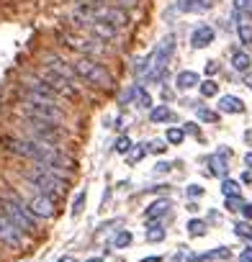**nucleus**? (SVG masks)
Listing matches in <instances>:
<instances>
[{
    "instance_id": "f257e3e1",
    "label": "nucleus",
    "mask_w": 252,
    "mask_h": 262,
    "mask_svg": "<svg viewBox=\"0 0 252 262\" xmlns=\"http://www.w3.org/2000/svg\"><path fill=\"white\" fill-rule=\"evenodd\" d=\"M0 144H3L6 152L24 157V160H31L34 165H62V167H67L65 152L54 144H41V142H34V139H26V137H3Z\"/></svg>"
},
{
    "instance_id": "f03ea898",
    "label": "nucleus",
    "mask_w": 252,
    "mask_h": 262,
    "mask_svg": "<svg viewBox=\"0 0 252 262\" xmlns=\"http://www.w3.org/2000/svg\"><path fill=\"white\" fill-rule=\"evenodd\" d=\"M24 175V180L34 188V193H41V195H47V198H52L54 203L59 201V198H65V193H67V188H70V180H65V178H59V175H54V172H47V170H41V167H29V170H24L21 172Z\"/></svg>"
},
{
    "instance_id": "7ed1b4c3",
    "label": "nucleus",
    "mask_w": 252,
    "mask_h": 262,
    "mask_svg": "<svg viewBox=\"0 0 252 262\" xmlns=\"http://www.w3.org/2000/svg\"><path fill=\"white\" fill-rule=\"evenodd\" d=\"M0 213H3L8 221H13L24 234L29 231H36V219L31 216V211L26 208V203H24V198H18L16 193H0Z\"/></svg>"
},
{
    "instance_id": "20e7f679",
    "label": "nucleus",
    "mask_w": 252,
    "mask_h": 262,
    "mask_svg": "<svg viewBox=\"0 0 252 262\" xmlns=\"http://www.w3.org/2000/svg\"><path fill=\"white\" fill-rule=\"evenodd\" d=\"M72 70H75V75H77L80 80H85V82H90V85H95V88H100V90H111V88L116 85L113 75H111V72L106 70V64H100L98 59L77 57L75 64H72Z\"/></svg>"
},
{
    "instance_id": "39448f33",
    "label": "nucleus",
    "mask_w": 252,
    "mask_h": 262,
    "mask_svg": "<svg viewBox=\"0 0 252 262\" xmlns=\"http://www.w3.org/2000/svg\"><path fill=\"white\" fill-rule=\"evenodd\" d=\"M175 52V36L173 34H167L160 44H157V49L142 62V67L137 70L139 72V77H144L147 75V80H160L162 77V70L167 67V59H170V54Z\"/></svg>"
},
{
    "instance_id": "423d86ee",
    "label": "nucleus",
    "mask_w": 252,
    "mask_h": 262,
    "mask_svg": "<svg viewBox=\"0 0 252 262\" xmlns=\"http://www.w3.org/2000/svg\"><path fill=\"white\" fill-rule=\"evenodd\" d=\"M21 131H24L26 139H34V142H41V144H54V147H59V142L65 139L62 126L44 123V121H31V118H24Z\"/></svg>"
},
{
    "instance_id": "0eeeda50",
    "label": "nucleus",
    "mask_w": 252,
    "mask_h": 262,
    "mask_svg": "<svg viewBox=\"0 0 252 262\" xmlns=\"http://www.w3.org/2000/svg\"><path fill=\"white\" fill-rule=\"evenodd\" d=\"M59 41H62L67 49L77 52V57H90V59H95V57H103V54H106V44H100V41L93 39V36L62 31V34H59Z\"/></svg>"
},
{
    "instance_id": "6e6552de",
    "label": "nucleus",
    "mask_w": 252,
    "mask_h": 262,
    "mask_svg": "<svg viewBox=\"0 0 252 262\" xmlns=\"http://www.w3.org/2000/svg\"><path fill=\"white\" fill-rule=\"evenodd\" d=\"M16 113L21 118H31V121H44V123H65V111L62 105H49V103H21L16 108Z\"/></svg>"
},
{
    "instance_id": "1a4fd4ad",
    "label": "nucleus",
    "mask_w": 252,
    "mask_h": 262,
    "mask_svg": "<svg viewBox=\"0 0 252 262\" xmlns=\"http://www.w3.org/2000/svg\"><path fill=\"white\" fill-rule=\"evenodd\" d=\"M93 21H103V24H111L113 29H126L129 26V13L116 8V6H98L93 8Z\"/></svg>"
},
{
    "instance_id": "9d476101",
    "label": "nucleus",
    "mask_w": 252,
    "mask_h": 262,
    "mask_svg": "<svg viewBox=\"0 0 252 262\" xmlns=\"http://www.w3.org/2000/svg\"><path fill=\"white\" fill-rule=\"evenodd\" d=\"M41 62H44L41 67H47L49 72H54V75H59L62 80H67L70 85H75V88H77V82H80V77L75 75V70H72V64H70V62H67L65 57H59V54H52V52H49V54H44V59H41Z\"/></svg>"
},
{
    "instance_id": "9b49d317",
    "label": "nucleus",
    "mask_w": 252,
    "mask_h": 262,
    "mask_svg": "<svg viewBox=\"0 0 252 262\" xmlns=\"http://www.w3.org/2000/svg\"><path fill=\"white\" fill-rule=\"evenodd\" d=\"M34 75H36L39 80H44V82H47V85H49L59 98H75V95H77V88H75V85H70V82H67V80H62L59 75L49 72L47 67H39Z\"/></svg>"
},
{
    "instance_id": "f8f14e48",
    "label": "nucleus",
    "mask_w": 252,
    "mask_h": 262,
    "mask_svg": "<svg viewBox=\"0 0 252 262\" xmlns=\"http://www.w3.org/2000/svg\"><path fill=\"white\" fill-rule=\"evenodd\" d=\"M24 242H26L24 231H21L13 221H8L3 213H0V244H3V247H11V249H21Z\"/></svg>"
},
{
    "instance_id": "ddd939ff",
    "label": "nucleus",
    "mask_w": 252,
    "mask_h": 262,
    "mask_svg": "<svg viewBox=\"0 0 252 262\" xmlns=\"http://www.w3.org/2000/svg\"><path fill=\"white\" fill-rule=\"evenodd\" d=\"M26 203V208L31 211V216L39 221V219H52L54 213H57V208H54V201L52 198H47V195H41V193H31L29 195V201H24Z\"/></svg>"
},
{
    "instance_id": "4468645a",
    "label": "nucleus",
    "mask_w": 252,
    "mask_h": 262,
    "mask_svg": "<svg viewBox=\"0 0 252 262\" xmlns=\"http://www.w3.org/2000/svg\"><path fill=\"white\" fill-rule=\"evenodd\" d=\"M214 36H216V31L203 24V26H198V29L191 34V47H193V49H203V47H208V44L214 41Z\"/></svg>"
},
{
    "instance_id": "2eb2a0df",
    "label": "nucleus",
    "mask_w": 252,
    "mask_h": 262,
    "mask_svg": "<svg viewBox=\"0 0 252 262\" xmlns=\"http://www.w3.org/2000/svg\"><path fill=\"white\" fill-rule=\"evenodd\" d=\"M167 211H170V201H167V198H157L155 203H150V206H147L144 219H147V221H157V219H160V216H165Z\"/></svg>"
},
{
    "instance_id": "dca6fc26",
    "label": "nucleus",
    "mask_w": 252,
    "mask_h": 262,
    "mask_svg": "<svg viewBox=\"0 0 252 262\" xmlns=\"http://www.w3.org/2000/svg\"><path fill=\"white\" fill-rule=\"evenodd\" d=\"M219 111L221 113H244V103L237 95H224L219 100Z\"/></svg>"
},
{
    "instance_id": "f3484780",
    "label": "nucleus",
    "mask_w": 252,
    "mask_h": 262,
    "mask_svg": "<svg viewBox=\"0 0 252 262\" xmlns=\"http://www.w3.org/2000/svg\"><path fill=\"white\" fill-rule=\"evenodd\" d=\"M175 85H178V90H191V88H196V85H198V75H196V72H191V70H183V72H178Z\"/></svg>"
},
{
    "instance_id": "a211bd4d",
    "label": "nucleus",
    "mask_w": 252,
    "mask_h": 262,
    "mask_svg": "<svg viewBox=\"0 0 252 262\" xmlns=\"http://www.w3.org/2000/svg\"><path fill=\"white\" fill-rule=\"evenodd\" d=\"M211 6L214 0H185V3H180V8L188 13H203V11H211Z\"/></svg>"
},
{
    "instance_id": "6ab92c4d",
    "label": "nucleus",
    "mask_w": 252,
    "mask_h": 262,
    "mask_svg": "<svg viewBox=\"0 0 252 262\" xmlns=\"http://www.w3.org/2000/svg\"><path fill=\"white\" fill-rule=\"evenodd\" d=\"M206 172H208V175H216V178H224V175H226V162H224V157H221V155H211Z\"/></svg>"
},
{
    "instance_id": "aec40b11",
    "label": "nucleus",
    "mask_w": 252,
    "mask_h": 262,
    "mask_svg": "<svg viewBox=\"0 0 252 262\" xmlns=\"http://www.w3.org/2000/svg\"><path fill=\"white\" fill-rule=\"evenodd\" d=\"M232 67H234L237 72H247V70L252 67V59H249V54L237 49V52L232 54Z\"/></svg>"
},
{
    "instance_id": "412c9836",
    "label": "nucleus",
    "mask_w": 252,
    "mask_h": 262,
    "mask_svg": "<svg viewBox=\"0 0 252 262\" xmlns=\"http://www.w3.org/2000/svg\"><path fill=\"white\" fill-rule=\"evenodd\" d=\"M229 249L226 247H216V249H211V252H206V254H198V257H191V262H206V259H229Z\"/></svg>"
},
{
    "instance_id": "4be33fe9",
    "label": "nucleus",
    "mask_w": 252,
    "mask_h": 262,
    "mask_svg": "<svg viewBox=\"0 0 252 262\" xmlns=\"http://www.w3.org/2000/svg\"><path fill=\"white\" fill-rule=\"evenodd\" d=\"M173 118V111L167 108V105H155L152 111H150V121L152 123H160V121H170Z\"/></svg>"
},
{
    "instance_id": "5701e85b",
    "label": "nucleus",
    "mask_w": 252,
    "mask_h": 262,
    "mask_svg": "<svg viewBox=\"0 0 252 262\" xmlns=\"http://www.w3.org/2000/svg\"><path fill=\"white\" fill-rule=\"evenodd\" d=\"M237 34H239L242 44H252V24L249 21H239L237 24Z\"/></svg>"
},
{
    "instance_id": "b1692460",
    "label": "nucleus",
    "mask_w": 252,
    "mask_h": 262,
    "mask_svg": "<svg viewBox=\"0 0 252 262\" xmlns=\"http://www.w3.org/2000/svg\"><path fill=\"white\" fill-rule=\"evenodd\" d=\"M144 236H147V242H162L165 239V229L160 224H150L147 231H144Z\"/></svg>"
},
{
    "instance_id": "393cba45",
    "label": "nucleus",
    "mask_w": 252,
    "mask_h": 262,
    "mask_svg": "<svg viewBox=\"0 0 252 262\" xmlns=\"http://www.w3.org/2000/svg\"><path fill=\"white\" fill-rule=\"evenodd\" d=\"M234 234H237L239 239H249V242H252V224H249V221H237V224H234Z\"/></svg>"
},
{
    "instance_id": "a878e982",
    "label": "nucleus",
    "mask_w": 252,
    "mask_h": 262,
    "mask_svg": "<svg viewBox=\"0 0 252 262\" xmlns=\"http://www.w3.org/2000/svg\"><path fill=\"white\" fill-rule=\"evenodd\" d=\"M183 139H185V131H183V128H178V126L167 128V134H165V142H167V144H180Z\"/></svg>"
},
{
    "instance_id": "bb28decb",
    "label": "nucleus",
    "mask_w": 252,
    "mask_h": 262,
    "mask_svg": "<svg viewBox=\"0 0 252 262\" xmlns=\"http://www.w3.org/2000/svg\"><path fill=\"white\" fill-rule=\"evenodd\" d=\"M196 113H198V118H201V121H206V123H216V121H219V113H216V111H211V108L196 105Z\"/></svg>"
},
{
    "instance_id": "cd10ccee",
    "label": "nucleus",
    "mask_w": 252,
    "mask_h": 262,
    "mask_svg": "<svg viewBox=\"0 0 252 262\" xmlns=\"http://www.w3.org/2000/svg\"><path fill=\"white\" fill-rule=\"evenodd\" d=\"M198 90H201L203 98H214V95L219 93V85H216L214 80H206V82H198Z\"/></svg>"
},
{
    "instance_id": "c85d7f7f",
    "label": "nucleus",
    "mask_w": 252,
    "mask_h": 262,
    "mask_svg": "<svg viewBox=\"0 0 252 262\" xmlns=\"http://www.w3.org/2000/svg\"><path fill=\"white\" fill-rule=\"evenodd\" d=\"M185 229H188L193 236H203V234H206V221H201V219H191Z\"/></svg>"
},
{
    "instance_id": "c756f323",
    "label": "nucleus",
    "mask_w": 252,
    "mask_h": 262,
    "mask_svg": "<svg viewBox=\"0 0 252 262\" xmlns=\"http://www.w3.org/2000/svg\"><path fill=\"white\" fill-rule=\"evenodd\" d=\"M134 95H137L139 105H144V108H152V98H150V93H147L142 85H134Z\"/></svg>"
},
{
    "instance_id": "7c9ffc66",
    "label": "nucleus",
    "mask_w": 252,
    "mask_h": 262,
    "mask_svg": "<svg viewBox=\"0 0 252 262\" xmlns=\"http://www.w3.org/2000/svg\"><path fill=\"white\" fill-rule=\"evenodd\" d=\"M221 193H224L226 198L239 195V183H237V180H226V178H224V183H221Z\"/></svg>"
},
{
    "instance_id": "2f4dec72",
    "label": "nucleus",
    "mask_w": 252,
    "mask_h": 262,
    "mask_svg": "<svg viewBox=\"0 0 252 262\" xmlns=\"http://www.w3.org/2000/svg\"><path fill=\"white\" fill-rule=\"evenodd\" d=\"M129 244H132V231H121V234L116 236V242H113L116 249H123V247H129Z\"/></svg>"
},
{
    "instance_id": "473e14b6",
    "label": "nucleus",
    "mask_w": 252,
    "mask_h": 262,
    "mask_svg": "<svg viewBox=\"0 0 252 262\" xmlns=\"http://www.w3.org/2000/svg\"><path fill=\"white\" fill-rule=\"evenodd\" d=\"M144 152H147V144H137L134 149H129L126 155H129V162H139L144 157Z\"/></svg>"
},
{
    "instance_id": "72a5a7b5",
    "label": "nucleus",
    "mask_w": 252,
    "mask_h": 262,
    "mask_svg": "<svg viewBox=\"0 0 252 262\" xmlns=\"http://www.w3.org/2000/svg\"><path fill=\"white\" fill-rule=\"evenodd\" d=\"M132 147H134V144H132V139H129V137H121V139L116 142V152H118V155H126Z\"/></svg>"
},
{
    "instance_id": "f704fd0d",
    "label": "nucleus",
    "mask_w": 252,
    "mask_h": 262,
    "mask_svg": "<svg viewBox=\"0 0 252 262\" xmlns=\"http://www.w3.org/2000/svg\"><path fill=\"white\" fill-rule=\"evenodd\" d=\"M165 144H167L165 139H155V142H150L147 147H150V152H155V155H160V152H165V149H167Z\"/></svg>"
},
{
    "instance_id": "c9c22d12",
    "label": "nucleus",
    "mask_w": 252,
    "mask_h": 262,
    "mask_svg": "<svg viewBox=\"0 0 252 262\" xmlns=\"http://www.w3.org/2000/svg\"><path fill=\"white\" fill-rule=\"evenodd\" d=\"M82 206H85V190L77 193V198H75V203H72V216H77V213L82 211Z\"/></svg>"
},
{
    "instance_id": "e433bc0d",
    "label": "nucleus",
    "mask_w": 252,
    "mask_h": 262,
    "mask_svg": "<svg viewBox=\"0 0 252 262\" xmlns=\"http://www.w3.org/2000/svg\"><path fill=\"white\" fill-rule=\"evenodd\" d=\"M242 206H244V201H242L239 195H232V198H226V208H229V211H239Z\"/></svg>"
},
{
    "instance_id": "4c0bfd02",
    "label": "nucleus",
    "mask_w": 252,
    "mask_h": 262,
    "mask_svg": "<svg viewBox=\"0 0 252 262\" xmlns=\"http://www.w3.org/2000/svg\"><path fill=\"white\" fill-rule=\"evenodd\" d=\"M139 6V0H116V8L126 11V8H137Z\"/></svg>"
},
{
    "instance_id": "58836bf2",
    "label": "nucleus",
    "mask_w": 252,
    "mask_h": 262,
    "mask_svg": "<svg viewBox=\"0 0 252 262\" xmlns=\"http://www.w3.org/2000/svg\"><path fill=\"white\" fill-rule=\"evenodd\" d=\"M239 211L244 213V221H252V203H244Z\"/></svg>"
},
{
    "instance_id": "ea45409f",
    "label": "nucleus",
    "mask_w": 252,
    "mask_h": 262,
    "mask_svg": "<svg viewBox=\"0 0 252 262\" xmlns=\"http://www.w3.org/2000/svg\"><path fill=\"white\" fill-rule=\"evenodd\" d=\"M239 262H252V247H247V249L239 254Z\"/></svg>"
},
{
    "instance_id": "a19ab883",
    "label": "nucleus",
    "mask_w": 252,
    "mask_h": 262,
    "mask_svg": "<svg viewBox=\"0 0 252 262\" xmlns=\"http://www.w3.org/2000/svg\"><path fill=\"white\" fill-rule=\"evenodd\" d=\"M219 72V64L216 62H206V75H216Z\"/></svg>"
},
{
    "instance_id": "79ce46f5",
    "label": "nucleus",
    "mask_w": 252,
    "mask_h": 262,
    "mask_svg": "<svg viewBox=\"0 0 252 262\" xmlns=\"http://www.w3.org/2000/svg\"><path fill=\"white\" fill-rule=\"evenodd\" d=\"M201 193H203V190H201V185H191V188H188V195H191V198H198Z\"/></svg>"
},
{
    "instance_id": "37998d69",
    "label": "nucleus",
    "mask_w": 252,
    "mask_h": 262,
    "mask_svg": "<svg viewBox=\"0 0 252 262\" xmlns=\"http://www.w3.org/2000/svg\"><path fill=\"white\" fill-rule=\"evenodd\" d=\"M155 170H157V172H170V165H167V162H160Z\"/></svg>"
},
{
    "instance_id": "c03bdc74",
    "label": "nucleus",
    "mask_w": 252,
    "mask_h": 262,
    "mask_svg": "<svg viewBox=\"0 0 252 262\" xmlns=\"http://www.w3.org/2000/svg\"><path fill=\"white\" fill-rule=\"evenodd\" d=\"M242 183H252V170H247V172L242 175Z\"/></svg>"
},
{
    "instance_id": "a18cd8bd",
    "label": "nucleus",
    "mask_w": 252,
    "mask_h": 262,
    "mask_svg": "<svg viewBox=\"0 0 252 262\" xmlns=\"http://www.w3.org/2000/svg\"><path fill=\"white\" fill-rule=\"evenodd\" d=\"M244 165L252 170V152H247V155H244Z\"/></svg>"
},
{
    "instance_id": "49530a36",
    "label": "nucleus",
    "mask_w": 252,
    "mask_h": 262,
    "mask_svg": "<svg viewBox=\"0 0 252 262\" xmlns=\"http://www.w3.org/2000/svg\"><path fill=\"white\" fill-rule=\"evenodd\" d=\"M142 262H162V259H160V257H144Z\"/></svg>"
},
{
    "instance_id": "de8ad7c7",
    "label": "nucleus",
    "mask_w": 252,
    "mask_h": 262,
    "mask_svg": "<svg viewBox=\"0 0 252 262\" xmlns=\"http://www.w3.org/2000/svg\"><path fill=\"white\" fill-rule=\"evenodd\" d=\"M85 262H103L100 257H93V259H85Z\"/></svg>"
},
{
    "instance_id": "09e8293b",
    "label": "nucleus",
    "mask_w": 252,
    "mask_h": 262,
    "mask_svg": "<svg viewBox=\"0 0 252 262\" xmlns=\"http://www.w3.org/2000/svg\"><path fill=\"white\" fill-rule=\"evenodd\" d=\"M252 3V0H239V6H249Z\"/></svg>"
},
{
    "instance_id": "8fccbe9b",
    "label": "nucleus",
    "mask_w": 252,
    "mask_h": 262,
    "mask_svg": "<svg viewBox=\"0 0 252 262\" xmlns=\"http://www.w3.org/2000/svg\"><path fill=\"white\" fill-rule=\"evenodd\" d=\"M247 88H252V80H249V77H247Z\"/></svg>"
},
{
    "instance_id": "3c124183",
    "label": "nucleus",
    "mask_w": 252,
    "mask_h": 262,
    "mask_svg": "<svg viewBox=\"0 0 252 262\" xmlns=\"http://www.w3.org/2000/svg\"><path fill=\"white\" fill-rule=\"evenodd\" d=\"M88 3H98V0H88Z\"/></svg>"
}]
</instances>
